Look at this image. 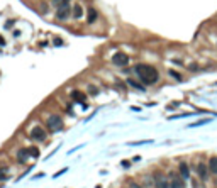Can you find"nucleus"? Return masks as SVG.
<instances>
[{"label": "nucleus", "instance_id": "obj_7", "mask_svg": "<svg viewBox=\"0 0 217 188\" xmlns=\"http://www.w3.org/2000/svg\"><path fill=\"white\" fill-rule=\"evenodd\" d=\"M197 173H198V176H200L202 181H207V180H209V166L207 164L198 163V164H197Z\"/></svg>", "mask_w": 217, "mask_h": 188}, {"label": "nucleus", "instance_id": "obj_18", "mask_svg": "<svg viewBox=\"0 0 217 188\" xmlns=\"http://www.w3.org/2000/svg\"><path fill=\"white\" fill-rule=\"evenodd\" d=\"M29 156L39 158V149H38V147H31V149H29Z\"/></svg>", "mask_w": 217, "mask_h": 188}, {"label": "nucleus", "instance_id": "obj_4", "mask_svg": "<svg viewBox=\"0 0 217 188\" xmlns=\"http://www.w3.org/2000/svg\"><path fill=\"white\" fill-rule=\"evenodd\" d=\"M112 63L115 64V66H126V64L129 63V56L124 53H115L114 56H112Z\"/></svg>", "mask_w": 217, "mask_h": 188}, {"label": "nucleus", "instance_id": "obj_3", "mask_svg": "<svg viewBox=\"0 0 217 188\" xmlns=\"http://www.w3.org/2000/svg\"><path fill=\"white\" fill-rule=\"evenodd\" d=\"M70 15H71V7H70V3H63V5L58 7V10H56V19L66 20Z\"/></svg>", "mask_w": 217, "mask_h": 188}, {"label": "nucleus", "instance_id": "obj_15", "mask_svg": "<svg viewBox=\"0 0 217 188\" xmlns=\"http://www.w3.org/2000/svg\"><path fill=\"white\" fill-rule=\"evenodd\" d=\"M7 173H9V168H7V166H2V168H0V181L7 180Z\"/></svg>", "mask_w": 217, "mask_h": 188}, {"label": "nucleus", "instance_id": "obj_22", "mask_svg": "<svg viewBox=\"0 0 217 188\" xmlns=\"http://www.w3.org/2000/svg\"><path fill=\"white\" fill-rule=\"evenodd\" d=\"M54 44H56V46H61V44H63V41H61V39H54Z\"/></svg>", "mask_w": 217, "mask_h": 188}, {"label": "nucleus", "instance_id": "obj_11", "mask_svg": "<svg viewBox=\"0 0 217 188\" xmlns=\"http://www.w3.org/2000/svg\"><path fill=\"white\" fill-rule=\"evenodd\" d=\"M71 15H73L75 19H82V15H83V7L80 5V3L73 5V9H71Z\"/></svg>", "mask_w": 217, "mask_h": 188}, {"label": "nucleus", "instance_id": "obj_10", "mask_svg": "<svg viewBox=\"0 0 217 188\" xmlns=\"http://www.w3.org/2000/svg\"><path fill=\"white\" fill-rule=\"evenodd\" d=\"M71 98L75 100V102H78V103H85V93H82L80 90H73L71 92Z\"/></svg>", "mask_w": 217, "mask_h": 188}, {"label": "nucleus", "instance_id": "obj_25", "mask_svg": "<svg viewBox=\"0 0 217 188\" xmlns=\"http://www.w3.org/2000/svg\"><path fill=\"white\" fill-rule=\"evenodd\" d=\"M95 188H102V186H100V185H97V186H95Z\"/></svg>", "mask_w": 217, "mask_h": 188}, {"label": "nucleus", "instance_id": "obj_1", "mask_svg": "<svg viewBox=\"0 0 217 188\" xmlns=\"http://www.w3.org/2000/svg\"><path fill=\"white\" fill-rule=\"evenodd\" d=\"M134 71H136V75L139 77V80L143 81L144 85H154V83L160 80V73H158V70L153 68V66H149V64L139 63V64H136Z\"/></svg>", "mask_w": 217, "mask_h": 188}, {"label": "nucleus", "instance_id": "obj_9", "mask_svg": "<svg viewBox=\"0 0 217 188\" xmlns=\"http://www.w3.org/2000/svg\"><path fill=\"white\" fill-rule=\"evenodd\" d=\"M185 180L182 178V176H173L171 183H170V188H185Z\"/></svg>", "mask_w": 217, "mask_h": 188}, {"label": "nucleus", "instance_id": "obj_13", "mask_svg": "<svg viewBox=\"0 0 217 188\" xmlns=\"http://www.w3.org/2000/svg\"><path fill=\"white\" fill-rule=\"evenodd\" d=\"M97 17H99V15H97V10L93 9V7H92V9H88V17H86V22L93 24L97 20Z\"/></svg>", "mask_w": 217, "mask_h": 188}, {"label": "nucleus", "instance_id": "obj_5", "mask_svg": "<svg viewBox=\"0 0 217 188\" xmlns=\"http://www.w3.org/2000/svg\"><path fill=\"white\" fill-rule=\"evenodd\" d=\"M153 181H154V186H156V188H170L168 180H166L165 176L161 175V173H154Z\"/></svg>", "mask_w": 217, "mask_h": 188}, {"label": "nucleus", "instance_id": "obj_20", "mask_svg": "<svg viewBox=\"0 0 217 188\" xmlns=\"http://www.w3.org/2000/svg\"><path fill=\"white\" fill-rule=\"evenodd\" d=\"M121 164H122V166H124V168H129V166H131V161H127V160H124V161H122V163H121Z\"/></svg>", "mask_w": 217, "mask_h": 188}, {"label": "nucleus", "instance_id": "obj_17", "mask_svg": "<svg viewBox=\"0 0 217 188\" xmlns=\"http://www.w3.org/2000/svg\"><path fill=\"white\" fill-rule=\"evenodd\" d=\"M209 122H210V119H204V120H198V122H195V124H190V127H198V125L209 124Z\"/></svg>", "mask_w": 217, "mask_h": 188}, {"label": "nucleus", "instance_id": "obj_23", "mask_svg": "<svg viewBox=\"0 0 217 188\" xmlns=\"http://www.w3.org/2000/svg\"><path fill=\"white\" fill-rule=\"evenodd\" d=\"M129 188H141V186L137 185V183H131V186H129Z\"/></svg>", "mask_w": 217, "mask_h": 188}, {"label": "nucleus", "instance_id": "obj_19", "mask_svg": "<svg viewBox=\"0 0 217 188\" xmlns=\"http://www.w3.org/2000/svg\"><path fill=\"white\" fill-rule=\"evenodd\" d=\"M170 75H171V77H173V78H176V80H178V81H182V77H180V75H178V73H176V71H173V70H170Z\"/></svg>", "mask_w": 217, "mask_h": 188}, {"label": "nucleus", "instance_id": "obj_6", "mask_svg": "<svg viewBox=\"0 0 217 188\" xmlns=\"http://www.w3.org/2000/svg\"><path fill=\"white\" fill-rule=\"evenodd\" d=\"M31 139H36V141H44L46 139V131L39 125H36L34 129L31 131Z\"/></svg>", "mask_w": 217, "mask_h": 188}, {"label": "nucleus", "instance_id": "obj_2", "mask_svg": "<svg viewBox=\"0 0 217 188\" xmlns=\"http://www.w3.org/2000/svg\"><path fill=\"white\" fill-rule=\"evenodd\" d=\"M46 124H48V129L51 132H58V131L63 129V119H61L60 115H49Z\"/></svg>", "mask_w": 217, "mask_h": 188}, {"label": "nucleus", "instance_id": "obj_14", "mask_svg": "<svg viewBox=\"0 0 217 188\" xmlns=\"http://www.w3.org/2000/svg\"><path fill=\"white\" fill-rule=\"evenodd\" d=\"M29 158V149H20L19 153H17V160H19L20 163H24Z\"/></svg>", "mask_w": 217, "mask_h": 188}, {"label": "nucleus", "instance_id": "obj_8", "mask_svg": "<svg viewBox=\"0 0 217 188\" xmlns=\"http://www.w3.org/2000/svg\"><path fill=\"white\" fill-rule=\"evenodd\" d=\"M178 171H180V176H182L183 180H190V168H188L187 163H180Z\"/></svg>", "mask_w": 217, "mask_h": 188}, {"label": "nucleus", "instance_id": "obj_24", "mask_svg": "<svg viewBox=\"0 0 217 188\" xmlns=\"http://www.w3.org/2000/svg\"><path fill=\"white\" fill-rule=\"evenodd\" d=\"M3 44H5V39H3L2 36H0V46H3Z\"/></svg>", "mask_w": 217, "mask_h": 188}, {"label": "nucleus", "instance_id": "obj_12", "mask_svg": "<svg viewBox=\"0 0 217 188\" xmlns=\"http://www.w3.org/2000/svg\"><path fill=\"white\" fill-rule=\"evenodd\" d=\"M209 171L212 173V175H217V156H212L210 160H209Z\"/></svg>", "mask_w": 217, "mask_h": 188}, {"label": "nucleus", "instance_id": "obj_21", "mask_svg": "<svg viewBox=\"0 0 217 188\" xmlns=\"http://www.w3.org/2000/svg\"><path fill=\"white\" fill-rule=\"evenodd\" d=\"M63 173H66V168H64V169H61V171H58L56 175H54V178H58V176H60V175H63Z\"/></svg>", "mask_w": 217, "mask_h": 188}, {"label": "nucleus", "instance_id": "obj_16", "mask_svg": "<svg viewBox=\"0 0 217 188\" xmlns=\"http://www.w3.org/2000/svg\"><path fill=\"white\" fill-rule=\"evenodd\" d=\"M127 83H129L131 86H134V88H137V90H144V86H143V85H139L137 81H134L132 78H129V80H127Z\"/></svg>", "mask_w": 217, "mask_h": 188}]
</instances>
